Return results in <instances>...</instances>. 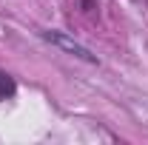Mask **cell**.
I'll return each instance as SVG.
<instances>
[{
	"label": "cell",
	"mask_w": 148,
	"mask_h": 145,
	"mask_svg": "<svg viewBox=\"0 0 148 145\" xmlns=\"http://www.w3.org/2000/svg\"><path fill=\"white\" fill-rule=\"evenodd\" d=\"M43 37L51 43V46H57V49H63V51H69L71 57H80V60H86V63H97V57L86 49V46H80L77 40H71V37L60 34V31H43Z\"/></svg>",
	"instance_id": "1"
},
{
	"label": "cell",
	"mask_w": 148,
	"mask_h": 145,
	"mask_svg": "<svg viewBox=\"0 0 148 145\" xmlns=\"http://www.w3.org/2000/svg\"><path fill=\"white\" fill-rule=\"evenodd\" d=\"M12 94H14V80L6 71H0V100H6V97H12Z\"/></svg>",
	"instance_id": "2"
}]
</instances>
